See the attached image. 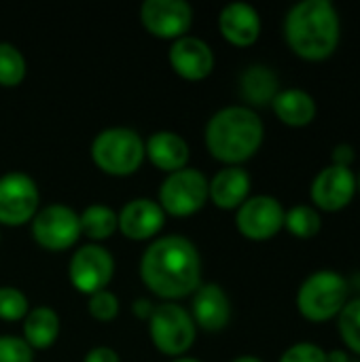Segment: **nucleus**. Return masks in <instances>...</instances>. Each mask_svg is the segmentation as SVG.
<instances>
[{
    "label": "nucleus",
    "mask_w": 360,
    "mask_h": 362,
    "mask_svg": "<svg viewBox=\"0 0 360 362\" xmlns=\"http://www.w3.org/2000/svg\"><path fill=\"white\" fill-rule=\"evenodd\" d=\"M140 278L163 301L185 299L202 286L199 250L185 235L157 238L140 259Z\"/></svg>",
    "instance_id": "f257e3e1"
},
{
    "label": "nucleus",
    "mask_w": 360,
    "mask_h": 362,
    "mask_svg": "<svg viewBox=\"0 0 360 362\" xmlns=\"http://www.w3.org/2000/svg\"><path fill=\"white\" fill-rule=\"evenodd\" d=\"M282 32L297 57L325 62L337 51L342 40L339 11L331 0H301L289 8Z\"/></svg>",
    "instance_id": "f03ea898"
},
{
    "label": "nucleus",
    "mask_w": 360,
    "mask_h": 362,
    "mask_svg": "<svg viewBox=\"0 0 360 362\" xmlns=\"http://www.w3.org/2000/svg\"><path fill=\"white\" fill-rule=\"evenodd\" d=\"M204 140L216 161L242 165L259 153L265 140V125L250 106H227L210 117Z\"/></svg>",
    "instance_id": "7ed1b4c3"
},
{
    "label": "nucleus",
    "mask_w": 360,
    "mask_h": 362,
    "mask_svg": "<svg viewBox=\"0 0 360 362\" xmlns=\"http://www.w3.org/2000/svg\"><path fill=\"white\" fill-rule=\"evenodd\" d=\"M350 301V282L335 269H318L310 274L297 291L299 314L314 325H325L339 316Z\"/></svg>",
    "instance_id": "20e7f679"
},
{
    "label": "nucleus",
    "mask_w": 360,
    "mask_h": 362,
    "mask_svg": "<svg viewBox=\"0 0 360 362\" xmlns=\"http://www.w3.org/2000/svg\"><path fill=\"white\" fill-rule=\"evenodd\" d=\"M144 140L129 127H108L91 142V159L108 176H132L144 161Z\"/></svg>",
    "instance_id": "39448f33"
},
{
    "label": "nucleus",
    "mask_w": 360,
    "mask_h": 362,
    "mask_svg": "<svg viewBox=\"0 0 360 362\" xmlns=\"http://www.w3.org/2000/svg\"><path fill=\"white\" fill-rule=\"evenodd\" d=\"M197 327L191 314L172 301L155 305L149 318V337L153 346L166 356H182L195 344Z\"/></svg>",
    "instance_id": "423d86ee"
},
{
    "label": "nucleus",
    "mask_w": 360,
    "mask_h": 362,
    "mask_svg": "<svg viewBox=\"0 0 360 362\" xmlns=\"http://www.w3.org/2000/svg\"><path fill=\"white\" fill-rule=\"evenodd\" d=\"M208 202V178L193 168H182L168 174L159 187V206L172 216H191Z\"/></svg>",
    "instance_id": "0eeeda50"
},
{
    "label": "nucleus",
    "mask_w": 360,
    "mask_h": 362,
    "mask_svg": "<svg viewBox=\"0 0 360 362\" xmlns=\"http://www.w3.org/2000/svg\"><path fill=\"white\" fill-rule=\"evenodd\" d=\"M30 229L34 242L51 252L68 250L83 235L79 214L64 204H51L47 208H40L30 221Z\"/></svg>",
    "instance_id": "6e6552de"
},
{
    "label": "nucleus",
    "mask_w": 360,
    "mask_h": 362,
    "mask_svg": "<svg viewBox=\"0 0 360 362\" xmlns=\"http://www.w3.org/2000/svg\"><path fill=\"white\" fill-rule=\"evenodd\" d=\"M40 206L36 182L23 172L0 176V225L19 227L30 223Z\"/></svg>",
    "instance_id": "1a4fd4ad"
},
{
    "label": "nucleus",
    "mask_w": 360,
    "mask_h": 362,
    "mask_svg": "<svg viewBox=\"0 0 360 362\" xmlns=\"http://www.w3.org/2000/svg\"><path fill=\"white\" fill-rule=\"evenodd\" d=\"M284 206L272 195H252L236 210V227L250 242H267L284 229Z\"/></svg>",
    "instance_id": "9d476101"
},
{
    "label": "nucleus",
    "mask_w": 360,
    "mask_h": 362,
    "mask_svg": "<svg viewBox=\"0 0 360 362\" xmlns=\"http://www.w3.org/2000/svg\"><path fill=\"white\" fill-rule=\"evenodd\" d=\"M115 274L112 255L100 244L81 246L68 263V278L72 286L83 295H93L104 291Z\"/></svg>",
    "instance_id": "9b49d317"
},
{
    "label": "nucleus",
    "mask_w": 360,
    "mask_h": 362,
    "mask_svg": "<svg viewBox=\"0 0 360 362\" xmlns=\"http://www.w3.org/2000/svg\"><path fill=\"white\" fill-rule=\"evenodd\" d=\"M356 197V174L352 168L325 165L310 185V202L318 212H342Z\"/></svg>",
    "instance_id": "f8f14e48"
},
{
    "label": "nucleus",
    "mask_w": 360,
    "mask_h": 362,
    "mask_svg": "<svg viewBox=\"0 0 360 362\" xmlns=\"http://www.w3.org/2000/svg\"><path fill=\"white\" fill-rule=\"evenodd\" d=\"M140 21L155 38L178 40L193 25V8L185 0H146L140 6Z\"/></svg>",
    "instance_id": "ddd939ff"
},
{
    "label": "nucleus",
    "mask_w": 360,
    "mask_h": 362,
    "mask_svg": "<svg viewBox=\"0 0 360 362\" xmlns=\"http://www.w3.org/2000/svg\"><path fill=\"white\" fill-rule=\"evenodd\" d=\"M168 59L172 70L185 81H204L214 70V53L210 45L189 34L172 42Z\"/></svg>",
    "instance_id": "4468645a"
},
{
    "label": "nucleus",
    "mask_w": 360,
    "mask_h": 362,
    "mask_svg": "<svg viewBox=\"0 0 360 362\" xmlns=\"http://www.w3.org/2000/svg\"><path fill=\"white\" fill-rule=\"evenodd\" d=\"M166 223V212L153 199L138 197L127 202L117 214L119 231L132 242H146L155 238Z\"/></svg>",
    "instance_id": "2eb2a0df"
},
{
    "label": "nucleus",
    "mask_w": 360,
    "mask_h": 362,
    "mask_svg": "<svg viewBox=\"0 0 360 362\" xmlns=\"http://www.w3.org/2000/svg\"><path fill=\"white\" fill-rule=\"evenodd\" d=\"M191 318L195 327L208 331V333H219L223 331L229 320H231V301L223 286L208 282L202 284L193 293V305H191Z\"/></svg>",
    "instance_id": "dca6fc26"
},
{
    "label": "nucleus",
    "mask_w": 360,
    "mask_h": 362,
    "mask_svg": "<svg viewBox=\"0 0 360 362\" xmlns=\"http://www.w3.org/2000/svg\"><path fill=\"white\" fill-rule=\"evenodd\" d=\"M219 32L233 47H250L261 36V15L248 2H231L219 13Z\"/></svg>",
    "instance_id": "f3484780"
},
{
    "label": "nucleus",
    "mask_w": 360,
    "mask_h": 362,
    "mask_svg": "<svg viewBox=\"0 0 360 362\" xmlns=\"http://www.w3.org/2000/svg\"><path fill=\"white\" fill-rule=\"evenodd\" d=\"M250 185L242 165H225L208 180V199L221 210H238L250 197Z\"/></svg>",
    "instance_id": "a211bd4d"
},
{
    "label": "nucleus",
    "mask_w": 360,
    "mask_h": 362,
    "mask_svg": "<svg viewBox=\"0 0 360 362\" xmlns=\"http://www.w3.org/2000/svg\"><path fill=\"white\" fill-rule=\"evenodd\" d=\"M144 155L157 170L172 174L187 168L191 148L176 132H155L144 142Z\"/></svg>",
    "instance_id": "6ab92c4d"
},
{
    "label": "nucleus",
    "mask_w": 360,
    "mask_h": 362,
    "mask_svg": "<svg viewBox=\"0 0 360 362\" xmlns=\"http://www.w3.org/2000/svg\"><path fill=\"white\" fill-rule=\"evenodd\" d=\"M274 115L289 127H308L318 115V104L312 93L299 87L280 89L272 102Z\"/></svg>",
    "instance_id": "aec40b11"
},
{
    "label": "nucleus",
    "mask_w": 360,
    "mask_h": 362,
    "mask_svg": "<svg viewBox=\"0 0 360 362\" xmlns=\"http://www.w3.org/2000/svg\"><path fill=\"white\" fill-rule=\"evenodd\" d=\"M240 89H242L244 100L252 106L272 104L280 91L278 74L265 64H252L244 70L240 78Z\"/></svg>",
    "instance_id": "412c9836"
},
{
    "label": "nucleus",
    "mask_w": 360,
    "mask_h": 362,
    "mask_svg": "<svg viewBox=\"0 0 360 362\" xmlns=\"http://www.w3.org/2000/svg\"><path fill=\"white\" fill-rule=\"evenodd\" d=\"M59 335V316L47 305H38L28 312L23 318V341L32 350H47L57 341Z\"/></svg>",
    "instance_id": "4be33fe9"
},
{
    "label": "nucleus",
    "mask_w": 360,
    "mask_h": 362,
    "mask_svg": "<svg viewBox=\"0 0 360 362\" xmlns=\"http://www.w3.org/2000/svg\"><path fill=\"white\" fill-rule=\"evenodd\" d=\"M79 221H81V233L87 235L91 240V244L110 240L119 231L117 212L110 206H104V204L87 206L79 214Z\"/></svg>",
    "instance_id": "5701e85b"
},
{
    "label": "nucleus",
    "mask_w": 360,
    "mask_h": 362,
    "mask_svg": "<svg viewBox=\"0 0 360 362\" xmlns=\"http://www.w3.org/2000/svg\"><path fill=\"white\" fill-rule=\"evenodd\" d=\"M284 229L297 240H312L323 229L320 212L310 204H297L284 214Z\"/></svg>",
    "instance_id": "b1692460"
},
{
    "label": "nucleus",
    "mask_w": 360,
    "mask_h": 362,
    "mask_svg": "<svg viewBox=\"0 0 360 362\" xmlns=\"http://www.w3.org/2000/svg\"><path fill=\"white\" fill-rule=\"evenodd\" d=\"M25 70L23 53L11 42H0V85L17 87L25 78Z\"/></svg>",
    "instance_id": "393cba45"
},
{
    "label": "nucleus",
    "mask_w": 360,
    "mask_h": 362,
    "mask_svg": "<svg viewBox=\"0 0 360 362\" xmlns=\"http://www.w3.org/2000/svg\"><path fill=\"white\" fill-rule=\"evenodd\" d=\"M337 331L344 346L360 356V297L350 299L337 316Z\"/></svg>",
    "instance_id": "a878e982"
},
{
    "label": "nucleus",
    "mask_w": 360,
    "mask_h": 362,
    "mask_svg": "<svg viewBox=\"0 0 360 362\" xmlns=\"http://www.w3.org/2000/svg\"><path fill=\"white\" fill-rule=\"evenodd\" d=\"M30 312L28 297L15 286H0V320L17 322Z\"/></svg>",
    "instance_id": "bb28decb"
},
{
    "label": "nucleus",
    "mask_w": 360,
    "mask_h": 362,
    "mask_svg": "<svg viewBox=\"0 0 360 362\" xmlns=\"http://www.w3.org/2000/svg\"><path fill=\"white\" fill-rule=\"evenodd\" d=\"M87 310H89V314H91L93 320H98V322H110L119 314V299H117L115 293H110V291L104 288L100 293L89 295Z\"/></svg>",
    "instance_id": "cd10ccee"
},
{
    "label": "nucleus",
    "mask_w": 360,
    "mask_h": 362,
    "mask_svg": "<svg viewBox=\"0 0 360 362\" xmlns=\"http://www.w3.org/2000/svg\"><path fill=\"white\" fill-rule=\"evenodd\" d=\"M0 362H34V350L19 337H0Z\"/></svg>",
    "instance_id": "c85d7f7f"
},
{
    "label": "nucleus",
    "mask_w": 360,
    "mask_h": 362,
    "mask_svg": "<svg viewBox=\"0 0 360 362\" xmlns=\"http://www.w3.org/2000/svg\"><path fill=\"white\" fill-rule=\"evenodd\" d=\"M278 362H327V350L310 341H299L291 346Z\"/></svg>",
    "instance_id": "c756f323"
},
{
    "label": "nucleus",
    "mask_w": 360,
    "mask_h": 362,
    "mask_svg": "<svg viewBox=\"0 0 360 362\" xmlns=\"http://www.w3.org/2000/svg\"><path fill=\"white\" fill-rule=\"evenodd\" d=\"M354 159H356L354 146L348 144V142H342V144L333 146V151H331V165H337V168H352Z\"/></svg>",
    "instance_id": "7c9ffc66"
},
{
    "label": "nucleus",
    "mask_w": 360,
    "mask_h": 362,
    "mask_svg": "<svg viewBox=\"0 0 360 362\" xmlns=\"http://www.w3.org/2000/svg\"><path fill=\"white\" fill-rule=\"evenodd\" d=\"M83 362H121L119 354L112 350V348H106V346H100V348H93L85 354Z\"/></svg>",
    "instance_id": "2f4dec72"
},
{
    "label": "nucleus",
    "mask_w": 360,
    "mask_h": 362,
    "mask_svg": "<svg viewBox=\"0 0 360 362\" xmlns=\"http://www.w3.org/2000/svg\"><path fill=\"white\" fill-rule=\"evenodd\" d=\"M153 310H155V305H153L149 299H138V301H134V305H132L134 316H138L140 320H146V322H149V318H151Z\"/></svg>",
    "instance_id": "473e14b6"
},
{
    "label": "nucleus",
    "mask_w": 360,
    "mask_h": 362,
    "mask_svg": "<svg viewBox=\"0 0 360 362\" xmlns=\"http://www.w3.org/2000/svg\"><path fill=\"white\" fill-rule=\"evenodd\" d=\"M327 362H350V354L346 350H331L327 352Z\"/></svg>",
    "instance_id": "72a5a7b5"
},
{
    "label": "nucleus",
    "mask_w": 360,
    "mask_h": 362,
    "mask_svg": "<svg viewBox=\"0 0 360 362\" xmlns=\"http://www.w3.org/2000/svg\"><path fill=\"white\" fill-rule=\"evenodd\" d=\"M231 362H263L261 358H257V356H240V358H236V361Z\"/></svg>",
    "instance_id": "f704fd0d"
},
{
    "label": "nucleus",
    "mask_w": 360,
    "mask_h": 362,
    "mask_svg": "<svg viewBox=\"0 0 360 362\" xmlns=\"http://www.w3.org/2000/svg\"><path fill=\"white\" fill-rule=\"evenodd\" d=\"M172 362H202V361H197V358H189V356H178V358H174Z\"/></svg>",
    "instance_id": "c9c22d12"
},
{
    "label": "nucleus",
    "mask_w": 360,
    "mask_h": 362,
    "mask_svg": "<svg viewBox=\"0 0 360 362\" xmlns=\"http://www.w3.org/2000/svg\"><path fill=\"white\" fill-rule=\"evenodd\" d=\"M356 193H359V195H360V172H359V174H356Z\"/></svg>",
    "instance_id": "e433bc0d"
},
{
    "label": "nucleus",
    "mask_w": 360,
    "mask_h": 362,
    "mask_svg": "<svg viewBox=\"0 0 360 362\" xmlns=\"http://www.w3.org/2000/svg\"><path fill=\"white\" fill-rule=\"evenodd\" d=\"M350 362H359V361H350Z\"/></svg>",
    "instance_id": "4c0bfd02"
}]
</instances>
